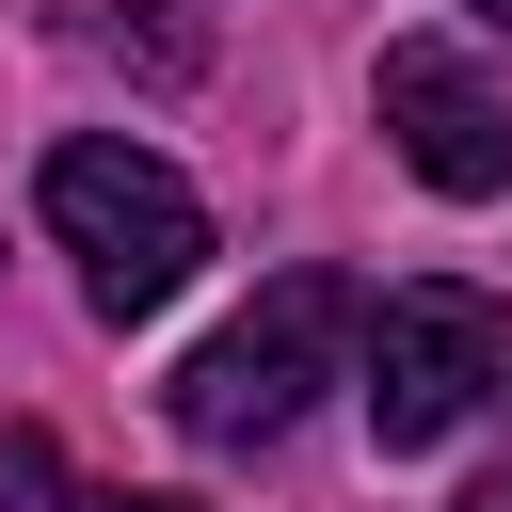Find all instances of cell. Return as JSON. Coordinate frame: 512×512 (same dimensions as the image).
Listing matches in <instances>:
<instances>
[{
    "instance_id": "obj_5",
    "label": "cell",
    "mask_w": 512,
    "mask_h": 512,
    "mask_svg": "<svg viewBox=\"0 0 512 512\" xmlns=\"http://www.w3.org/2000/svg\"><path fill=\"white\" fill-rule=\"evenodd\" d=\"M0 512H80V496H64V448H48L32 416H0Z\"/></svg>"
},
{
    "instance_id": "obj_3",
    "label": "cell",
    "mask_w": 512,
    "mask_h": 512,
    "mask_svg": "<svg viewBox=\"0 0 512 512\" xmlns=\"http://www.w3.org/2000/svg\"><path fill=\"white\" fill-rule=\"evenodd\" d=\"M352 384H368V432H384V448H448L480 400H512V304L416 272V288L368 304V368H352Z\"/></svg>"
},
{
    "instance_id": "obj_7",
    "label": "cell",
    "mask_w": 512,
    "mask_h": 512,
    "mask_svg": "<svg viewBox=\"0 0 512 512\" xmlns=\"http://www.w3.org/2000/svg\"><path fill=\"white\" fill-rule=\"evenodd\" d=\"M80 512H208V496H80Z\"/></svg>"
},
{
    "instance_id": "obj_4",
    "label": "cell",
    "mask_w": 512,
    "mask_h": 512,
    "mask_svg": "<svg viewBox=\"0 0 512 512\" xmlns=\"http://www.w3.org/2000/svg\"><path fill=\"white\" fill-rule=\"evenodd\" d=\"M384 144H400L432 192H464V208H480V192H512V112H496V96H480V64H464V48H432V32H400V48H384Z\"/></svg>"
},
{
    "instance_id": "obj_2",
    "label": "cell",
    "mask_w": 512,
    "mask_h": 512,
    "mask_svg": "<svg viewBox=\"0 0 512 512\" xmlns=\"http://www.w3.org/2000/svg\"><path fill=\"white\" fill-rule=\"evenodd\" d=\"M336 368H368V304H352V272H272L256 320H224V336L176 368V432H192V448H272Z\"/></svg>"
},
{
    "instance_id": "obj_1",
    "label": "cell",
    "mask_w": 512,
    "mask_h": 512,
    "mask_svg": "<svg viewBox=\"0 0 512 512\" xmlns=\"http://www.w3.org/2000/svg\"><path fill=\"white\" fill-rule=\"evenodd\" d=\"M32 208H48V240L80 256V304H96V320H160V304L208 272V208H192V176L144 160V144H112V128L48 144Z\"/></svg>"
},
{
    "instance_id": "obj_6",
    "label": "cell",
    "mask_w": 512,
    "mask_h": 512,
    "mask_svg": "<svg viewBox=\"0 0 512 512\" xmlns=\"http://www.w3.org/2000/svg\"><path fill=\"white\" fill-rule=\"evenodd\" d=\"M448 512H512V464H496V480H464V496H448Z\"/></svg>"
},
{
    "instance_id": "obj_8",
    "label": "cell",
    "mask_w": 512,
    "mask_h": 512,
    "mask_svg": "<svg viewBox=\"0 0 512 512\" xmlns=\"http://www.w3.org/2000/svg\"><path fill=\"white\" fill-rule=\"evenodd\" d=\"M464 16H496V32H512V0H464Z\"/></svg>"
}]
</instances>
